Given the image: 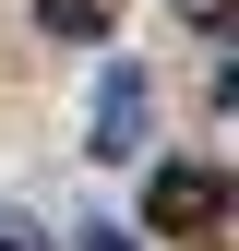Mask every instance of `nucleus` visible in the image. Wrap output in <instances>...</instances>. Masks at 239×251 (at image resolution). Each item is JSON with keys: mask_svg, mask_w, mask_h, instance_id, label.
<instances>
[{"mask_svg": "<svg viewBox=\"0 0 239 251\" xmlns=\"http://www.w3.org/2000/svg\"><path fill=\"white\" fill-rule=\"evenodd\" d=\"M143 132V84H132V60H108V84H96V155H132Z\"/></svg>", "mask_w": 239, "mask_h": 251, "instance_id": "2", "label": "nucleus"}, {"mask_svg": "<svg viewBox=\"0 0 239 251\" xmlns=\"http://www.w3.org/2000/svg\"><path fill=\"white\" fill-rule=\"evenodd\" d=\"M0 251H48V227H36L24 203H0Z\"/></svg>", "mask_w": 239, "mask_h": 251, "instance_id": "4", "label": "nucleus"}, {"mask_svg": "<svg viewBox=\"0 0 239 251\" xmlns=\"http://www.w3.org/2000/svg\"><path fill=\"white\" fill-rule=\"evenodd\" d=\"M72 251H132V239H120V227H84V239H72Z\"/></svg>", "mask_w": 239, "mask_h": 251, "instance_id": "5", "label": "nucleus"}, {"mask_svg": "<svg viewBox=\"0 0 239 251\" xmlns=\"http://www.w3.org/2000/svg\"><path fill=\"white\" fill-rule=\"evenodd\" d=\"M36 24H48V36H72V48H84V36H108L96 0H36Z\"/></svg>", "mask_w": 239, "mask_h": 251, "instance_id": "3", "label": "nucleus"}, {"mask_svg": "<svg viewBox=\"0 0 239 251\" xmlns=\"http://www.w3.org/2000/svg\"><path fill=\"white\" fill-rule=\"evenodd\" d=\"M179 12H191V24H227V0H179Z\"/></svg>", "mask_w": 239, "mask_h": 251, "instance_id": "6", "label": "nucleus"}, {"mask_svg": "<svg viewBox=\"0 0 239 251\" xmlns=\"http://www.w3.org/2000/svg\"><path fill=\"white\" fill-rule=\"evenodd\" d=\"M215 215H227V168H156L143 179V227L191 239V227H215Z\"/></svg>", "mask_w": 239, "mask_h": 251, "instance_id": "1", "label": "nucleus"}]
</instances>
